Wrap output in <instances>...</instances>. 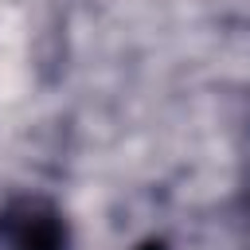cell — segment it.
Here are the masks:
<instances>
[{"mask_svg": "<svg viewBox=\"0 0 250 250\" xmlns=\"http://www.w3.org/2000/svg\"><path fill=\"white\" fill-rule=\"evenodd\" d=\"M0 242L8 250H66V223L43 199H16L0 211Z\"/></svg>", "mask_w": 250, "mask_h": 250, "instance_id": "1", "label": "cell"}, {"mask_svg": "<svg viewBox=\"0 0 250 250\" xmlns=\"http://www.w3.org/2000/svg\"><path fill=\"white\" fill-rule=\"evenodd\" d=\"M137 250H164V242H156V238H152V242H141Z\"/></svg>", "mask_w": 250, "mask_h": 250, "instance_id": "2", "label": "cell"}]
</instances>
